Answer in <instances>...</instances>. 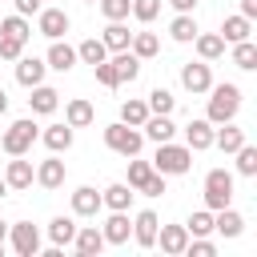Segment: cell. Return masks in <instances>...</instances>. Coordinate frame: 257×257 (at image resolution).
I'll list each match as a JSON object with an SVG mask.
<instances>
[{"label": "cell", "mask_w": 257, "mask_h": 257, "mask_svg": "<svg viewBox=\"0 0 257 257\" xmlns=\"http://www.w3.org/2000/svg\"><path fill=\"white\" fill-rule=\"evenodd\" d=\"M237 108H241V88L237 84H209V108H205V120L209 124L233 120Z\"/></svg>", "instance_id": "1"}, {"label": "cell", "mask_w": 257, "mask_h": 257, "mask_svg": "<svg viewBox=\"0 0 257 257\" xmlns=\"http://www.w3.org/2000/svg\"><path fill=\"white\" fill-rule=\"evenodd\" d=\"M189 165H193V149L189 145H173V141H161L157 145V157H153V169L157 173L181 177V173H189Z\"/></svg>", "instance_id": "2"}, {"label": "cell", "mask_w": 257, "mask_h": 257, "mask_svg": "<svg viewBox=\"0 0 257 257\" xmlns=\"http://www.w3.org/2000/svg\"><path fill=\"white\" fill-rule=\"evenodd\" d=\"M36 137H40L36 120H32V116H20V120H12V124H8V133H4V141H0V145H4V153H8V157H24V153L32 149V141H36Z\"/></svg>", "instance_id": "3"}, {"label": "cell", "mask_w": 257, "mask_h": 257, "mask_svg": "<svg viewBox=\"0 0 257 257\" xmlns=\"http://www.w3.org/2000/svg\"><path fill=\"white\" fill-rule=\"evenodd\" d=\"M104 145H108L112 153H120V157H137L141 145H145V133L133 128V124H124V120H116V124L104 128Z\"/></svg>", "instance_id": "4"}, {"label": "cell", "mask_w": 257, "mask_h": 257, "mask_svg": "<svg viewBox=\"0 0 257 257\" xmlns=\"http://www.w3.org/2000/svg\"><path fill=\"white\" fill-rule=\"evenodd\" d=\"M233 201V173L229 169H209L205 173V209H225Z\"/></svg>", "instance_id": "5"}, {"label": "cell", "mask_w": 257, "mask_h": 257, "mask_svg": "<svg viewBox=\"0 0 257 257\" xmlns=\"http://www.w3.org/2000/svg\"><path fill=\"white\" fill-rule=\"evenodd\" d=\"M8 241H12V249H16L20 257H36V253H40V229H36L32 221L8 225Z\"/></svg>", "instance_id": "6"}, {"label": "cell", "mask_w": 257, "mask_h": 257, "mask_svg": "<svg viewBox=\"0 0 257 257\" xmlns=\"http://www.w3.org/2000/svg\"><path fill=\"white\" fill-rule=\"evenodd\" d=\"M68 12L64 8H40L36 12V28H40V36H48V40H60L64 32H68Z\"/></svg>", "instance_id": "7"}, {"label": "cell", "mask_w": 257, "mask_h": 257, "mask_svg": "<svg viewBox=\"0 0 257 257\" xmlns=\"http://www.w3.org/2000/svg\"><path fill=\"white\" fill-rule=\"evenodd\" d=\"M157 245H161V253L177 257V253H185V245H189V229H185V225H157Z\"/></svg>", "instance_id": "8"}, {"label": "cell", "mask_w": 257, "mask_h": 257, "mask_svg": "<svg viewBox=\"0 0 257 257\" xmlns=\"http://www.w3.org/2000/svg\"><path fill=\"white\" fill-rule=\"evenodd\" d=\"M181 84H185L193 96L209 92V84H213V72H209V64H205V60H197V64H185V68H181Z\"/></svg>", "instance_id": "9"}, {"label": "cell", "mask_w": 257, "mask_h": 257, "mask_svg": "<svg viewBox=\"0 0 257 257\" xmlns=\"http://www.w3.org/2000/svg\"><path fill=\"white\" fill-rule=\"evenodd\" d=\"M104 245H124L128 233H133V221H128V209H112V217L104 221Z\"/></svg>", "instance_id": "10"}, {"label": "cell", "mask_w": 257, "mask_h": 257, "mask_svg": "<svg viewBox=\"0 0 257 257\" xmlns=\"http://www.w3.org/2000/svg\"><path fill=\"white\" fill-rule=\"evenodd\" d=\"M157 225H161V221H157L153 209H141V213L133 217V237H137L141 249H153V245H157Z\"/></svg>", "instance_id": "11"}, {"label": "cell", "mask_w": 257, "mask_h": 257, "mask_svg": "<svg viewBox=\"0 0 257 257\" xmlns=\"http://www.w3.org/2000/svg\"><path fill=\"white\" fill-rule=\"evenodd\" d=\"M44 72H48V64H44L40 56H16V80H20L24 88L44 84Z\"/></svg>", "instance_id": "12"}, {"label": "cell", "mask_w": 257, "mask_h": 257, "mask_svg": "<svg viewBox=\"0 0 257 257\" xmlns=\"http://www.w3.org/2000/svg\"><path fill=\"white\" fill-rule=\"evenodd\" d=\"M64 173H68V169H64V161L52 153L48 161H40V165H36V185H40V189H60V185H64Z\"/></svg>", "instance_id": "13"}, {"label": "cell", "mask_w": 257, "mask_h": 257, "mask_svg": "<svg viewBox=\"0 0 257 257\" xmlns=\"http://www.w3.org/2000/svg\"><path fill=\"white\" fill-rule=\"evenodd\" d=\"M28 108H32L36 116H48V112H56V108H60V92H56V88H48V84H32Z\"/></svg>", "instance_id": "14"}, {"label": "cell", "mask_w": 257, "mask_h": 257, "mask_svg": "<svg viewBox=\"0 0 257 257\" xmlns=\"http://www.w3.org/2000/svg\"><path fill=\"white\" fill-rule=\"evenodd\" d=\"M213 128H217V124H209V120H189V124H185V145H189L193 153L213 149Z\"/></svg>", "instance_id": "15"}, {"label": "cell", "mask_w": 257, "mask_h": 257, "mask_svg": "<svg viewBox=\"0 0 257 257\" xmlns=\"http://www.w3.org/2000/svg\"><path fill=\"white\" fill-rule=\"evenodd\" d=\"M4 181H8V189H28V185L36 181V169H32V161H24V157H12V161H8V169H4Z\"/></svg>", "instance_id": "16"}, {"label": "cell", "mask_w": 257, "mask_h": 257, "mask_svg": "<svg viewBox=\"0 0 257 257\" xmlns=\"http://www.w3.org/2000/svg\"><path fill=\"white\" fill-rule=\"evenodd\" d=\"M72 245H76V253L80 257H92V253H100L104 249V233L96 229V225H76V237H72Z\"/></svg>", "instance_id": "17"}, {"label": "cell", "mask_w": 257, "mask_h": 257, "mask_svg": "<svg viewBox=\"0 0 257 257\" xmlns=\"http://www.w3.org/2000/svg\"><path fill=\"white\" fill-rule=\"evenodd\" d=\"M72 213H76V217H96V213H100V193H96L92 185H80V189L72 193Z\"/></svg>", "instance_id": "18"}, {"label": "cell", "mask_w": 257, "mask_h": 257, "mask_svg": "<svg viewBox=\"0 0 257 257\" xmlns=\"http://www.w3.org/2000/svg\"><path fill=\"white\" fill-rule=\"evenodd\" d=\"M44 64H48V68H56V72H68V68L76 64V48H72V44H64V40H52V48H48Z\"/></svg>", "instance_id": "19"}, {"label": "cell", "mask_w": 257, "mask_h": 257, "mask_svg": "<svg viewBox=\"0 0 257 257\" xmlns=\"http://www.w3.org/2000/svg\"><path fill=\"white\" fill-rule=\"evenodd\" d=\"M92 104L84 100V96H72L68 104H64V124H72V128H84V124H92Z\"/></svg>", "instance_id": "20"}, {"label": "cell", "mask_w": 257, "mask_h": 257, "mask_svg": "<svg viewBox=\"0 0 257 257\" xmlns=\"http://www.w3.org/2000/svg\"><path fill=\"white\" fill-rule=\"evenodd\" d=\"M213 145H217L221 153H237V149L245 145V133H241L233 120H225L221 128H213Z\"/></svg>", "instance_id": "21"}, {"label": "cell", "mask_w": 257, "mask_h": 257, "mask_svg": "<svg viewBox=\"0 0 257 257\" xmlns=\"http://www.w3.org/2000/svg\"><path fill=\"white\" fill-rule=\"evenodd\" d=\"M133 185H124V181H112L108 189H100V205H108V209H128L133 205Z\"/></svg>", "instance_id": "22"}, {"label": "cell", "mask_w": 257, "mask_h": 257, "mask_svg": "<svg viewBox=\"0 0 257 257\" xmlns=\"http://www.w3.org/2000/svg\"><path fill=\"white\" fill-rule=\"evenodd\" d=\"M213 229H217L221 237H237V233L245 229V217H241L237 209H229V205H225V209H217V213H213Z\"/></svg>", "instance_id": "23"}, {"label": "cell", "mask_w": 257, "mask_h": 257, "mask_svg": "<svg viewBox=\"0 0 257 257\" xmlns=\"http://www.w3.org/2000/svg\"><path fill=\"white\" fill-rule=\"evenodd\" d=\"M249 32H253V20H245L241 12H237V16H225V24H221V40H225V44L249 40Z\"/></svg>", "instance_id": "24"}, {"label": "cell", "mask_w": 257, "mask_h": 257, "mask_svg": "<svg viewBox=\"0 0 257 257\" xmlns=\"http://www.w3.org/2000/svg\"><path fill=\"white\" fill-rule=\"evenodd\" d=\"M193 44H197V56H201V60H217V56H225V40H221V32H197Z\"/></svg>", "instance_id": "25"}, {"label": "cell", "mask_w": 257, "mask_h": 257, "mask_svg": "<svg viewBox=\"0 0 257 257\" xmlns=\"http://www.w3.org/2000/svg\"><path fill=\"white\" fill-rule=\"evenodd\" d=\"M141 128H145V137L157 141V145H161V141H173V133H177V124H173L169 116H161V112H149V120H145Z\"/></svg>", "instance_id": "26"}, {"label": "cell", "mask_w": 257, "mask_h": 257, "mask_svg": "<svg viewBox=\"0 0 257 257\" xmlns=\"http://www.w3.org/2000/svg\"><path fill=\"white\" fill-rule=\"evenodd\" d=\"M128 52H133V56H141V60H153V56L161 52V40H157V32H133V40H128Z\"/></svg>", "instance_id": "27"}, {"label": "cell", "mask_w": 257, "mask_h": 257, "mask_svg": "<svg viewBox=\"0 0 257 257\" xmlns=\"http://www.w3.org/2000/svg\"><path fill=\"white\" fill-rule=\"evenodd\" d=\"M112 68H116V80H120V84H124V80L133 84V80L141 76V56H133V52L124 48V52H116V56H112Z\"/></svg>", "instance_id": "28"}, {"label": "cell", "mask_w": 257, "mask_h": 257, "mask_svg": "<svg viewBox=\"0 0 257 257\" xmlns=\"http://www.w3.org/2000/svg\"><path fill=\"white\" fill-rule=\"evenodd\" d=\"M40 137H44V145H48L52 153H68V149H72V124H48Z\"/></svg>", "instance_id": "29"}, {"label": "cell", "mask_w": 257, "mask_h": 257, "mask_svg": "<svg viewBox=\"0 0 257 257\" xmlns=\"http://www.w3.org/2000/svg\"><path fill=\"white\" fill-rule=\"evenodd\" d=\"M100 40H104V48H108V52H124V48H128V40H133V32H128L120 20H108V28H104V36H100Z\"/></svg>", "instance_id": "30"}, {"label": "cell", "mask_w": 257, "mask_h": 257, "mask_svg": "<svg viewBox=\"0 0 257 257\" xmlns=\"http://www.w3.org/2000/svg\"><path fill=\"white\" fill-rule=\"evenodd\" d=\"M72 237H76V221L72 217H52L48 221V241L52 245H72Z\"/></svg>", "instance_id": "31"}, {"label": "cell", "mask_w": 257, "mask_h": 257, "mask_svg": "<svg viewBox=\"0 0 257 257\" xmlns=\"http://www.w3.org/2000/svg\"><path fill=\"white\" fill-rule=\"evenodd\" d=\"M197 32H201V28H197L193 12H177V20L169 24V36H173V40H181V44H189V40H193Z\"/></svg>", "instance_id": "32"}, {"label": "cell", "mask_w": 257, "mask_h": 257, "mask_svg": "<svg viewBox=\"0 0 257 257\" xmlns=\"http://www.w3.org/2000/svg\"><path fill=\"white\" fill-rule=\"evenodd\" d=\"M76 60H84V64H100V60H108V48H104V40H96V36L80 40V44H76Z\"/></svg>", "instance_id": "33"}, {"label": "cell", "mask_w": 257, "mask_h": 257, "mask_svg": "<svg viewBox=\"0 0 257 257\" xmlns=\"http://www.w3.org/2000/svg\"><path fill=\"white\" fill-rule=\"evenodd\" d=\"M0 36H12V40H28V36H32V28H28V20L16 12V16H4V20H0Z\"/></svg>", "instance_id": "34"}, {"label": "cell", "mask_w": 257, "mask_h": 257, "mask_svg": "<svg viewBox=\"0 0 257 257\" xmlns=\"http://www.w3.org/2000/svg\"><path fill=\"white\" fill-rule=\"evenodd\" d=\"M145 104H149V112H161V116H169V112L177 108V96H173L169 88H153Z\"/></svg>", "instance_id": "35"}, {"label": "cell", "mask_w": 257, "mask_h": 257, "mask_svg": "<svg viewBox=\"0 0 257 257\" xmlns=\"http://www.w3.org/2000/svg\"><path fill=\"white\" fill-rule=\"evenodd\" d=\"M120 120L133 124V128H141V124L149 120V104H145V100H124V104H120Z\"/></svg>", "instance_id": "36"}, {"label": "cell", "mask_w": 257, "mask_h": 257, "mask_svg": "<svg viewBox=\"0 0 257 257\" xmlns=\"http://www.w3.org/2000/svg\"><path fill=\"white\" fill-rule=\"evenodd\" d=\"M185 229H189V237H209V233H213V209H197V213L185 221Z\"/></svg>", "instance_id": "37"}, {"label": "cell", "mask_w": 257, "mask_h": 257, "mask_svg": "<svg viewBox=\"0 0 257 257\" xmlns=\"http://www.w3.org/2000/svg\"><path fill=\"white\" fill-rule=\"evenodd\" d=\"M233 64L237 68H257V44L253 40H237L233 44Z\"/></svg>", "instance_id": "38"}, {"label": "cell", "mask_w": 257, "mask_h": 257, "mask_svg": "<svg viewBox=\"0 0 257 257\" xmlns=\"http://www.w3.org/2000/svg\"><path fill=\"white\" fill-rule=\"evenodd\" d=\"M237 173L241 177H257V149L253 145H241L237 149Z\"/></svg>", "instance_id": "39"}, {"label": "cell", "mask_w": 257, "mask_h": 257, "mask_svg": "<svg viewBox=\"0 0 257 257\" xmlns=\"http://www.w3.org/2000/svg\"><path fill=\"white\" fill-rule=\"evenodd\" d=\"M149 173H153V161H137V157H128V181H124V185L141 189V185L149 181Z\"/></svg>", "instance_id": "40"}, {"label": "cell", "mask_w": 257, "mask_h": 257, "mask_svg": "<svg viewBox=\"0 0 257 257\" xmlns=\"http://www.w3.org/2000/svg\"><path fill=\"white\" fill-rule=\"evenodd\" d=\"M128 12H133L141 24H149V20H157V12H161V0H133V4H128Z\"/></svg>", "instance_id": "41"}, {"label": "cell", "mask_w": 257, "mask_h": 257, "mask_svg": "<svg viewBox=\"0 0 257 257\" xmlns=\"http://www.w3.org/2000/svg\"><path fill=\"white\" fill-rule=\"evenodd\" d=\"M96 4H100L104 20H124V16H128V4H133V0H96Z\"/></svg>", "instance_id": "42"}, {"label": "cell", "mask_w": 257, "mask_h": 257, "mask_svg": "<svg viewBox=\"0 0 257 257\" xmlns=\"http://www.w3.org/2000/svg\"><path fill=\"white\" fill-rule=\"evenodd\" d=\"M92 72H96V80L104 84V88H116L120 80H116V68H112V60H100V64H92Z\"/></svg>", "instance_id": "43"}, {"label": "cell", "mask_w": 257, "mask_h": 257, "mask_svg": "<svg viewBox=\"0 0 257 257\" xmlns=\"http://www.w3.org/2000/svg\"><path fill=\"white\" fill-rule=\"evenodd\" d=\"M185 253H193V257H213V253H217V245H213L209 237H189Z\"/></svg>", "instance_id": "44"}, {"label": "cell", "mask_w": 257, "mask_h": 257, "mask_svg": "<svg viewBox=\"0 0 257 257\" xmlns=\"http://www.w3.org/2000/svg\"><path fill=\"white\" fill-rule=\"evenodd\" d=\"M16 56H24V40L0 36V60H16Z\"/></svg>", "instance_id": "45"}, {"label": "cell", "mask_w": 257, "mask_h": 257, "mask_svg": "<svg viewBox=\"0 0 257 257\" xmlns=\"http://www.w3.org/2000/svg\"><path fill=\"white\" fill-rule=\"evenodd\" d=\"M141 193H145V197H161V193H165V173H157V169H153V173H149V181L141 185Z\"/></svg>", "instance_id": "46"}, {"label": "cell", "mask_w": 257, "mask_h": 257, "mask_svg": "<svg viewBox=\"0 0 257 257\" xmlns=\"http://www.w3.org/2000/svg\"><path fill=\"white\" fill-rule=\"evenodd\" d=\"M12 4H16V12H20V16H36V12L44 8V0H12Z\"/></svg>", "instance_id": "47"}, {"label": "cell", "mask_w": 257, "mask_h": 257, "mask_svg": "<svg viewBox=\"0 0 257 257\" xmlns=\"http://www.w3.org/2000/svg\"><path fill=\"white\" fill-rule=\"evenodd\" d=\"M241 16L253 20V16H257V0H241Z\"/></svg>", "instance_id": "48"}, {"label": "cell", "mask_w": 257, "mask_h": 257, "mask_svg": "<svg viewBox=\"0 0 257 257\" xmlns=\"http://www.w3.org/2000/svg\"><path fill=\"white\" fill-rule=\"evenodd\" d=\"M169 4H173L177 12H193V8H197V0H169Z\"/></svg>", "instance_id": "49"}, {"label": "cell", "mask_w": 257, "mask_h": 257, "mask_svg": "<svg viewBox=\"0 0 257 257\" xmlns=\"http://www.w3.org/2000/svg\"><path fill=\"white\" fill-rule=\"evenodd\" d=\"M4 112H8V92L0 88V116H4Z\"/></svg>", "instance_id": "50"}, {"label": "cell", "mask_w": 257, "mask_h": 257, "mask_svg": "<svg viewBox=\"0 0 257 257\" xmlns=\"http://www.w3.org/2000/svg\"><path fill=\"white\" fill-rule=\"evenodd\" d=\"M4 197H8V181L0 177V201H4Z\"/></svg>", "instance_id": "51"}, {"label": "cell", "mask_w": 257, "mask_h": 257, "mask_svg": "<svg viewBox=\"0 0 257 257\" xmlns=\"http://www.w3.org/2000/svg\"><path fill=\"white\" fill-rule=\"evenodd\" d=\"M4 237H8V221H0V241H4Z\"/></svg>", "instance_id": "52"}, {"label": "cell", "mask_w": 257, "mask_h": 257, "mask_svg": "<svg viewBox=\"0 0 257 257\" xmlns=\"http://www.w3.org/2000/svg\"><path fill=\"white\" fill-rule=\"evenodd\" d=\"M0 253H4V241H0Z\"/></svg>", "instance_id": "53"}, {"label": "cell", "mask_w": 257, "mask_h": 257, "mask_svg": "<svg viewBox=\"0 0 257 257\" xmlns=\"http://www.w3.org/2000/svg\"><path fill=\"white\" fill-rule=\"evenodd\" d=\"M88 4H96V0H88Z\"/></svg>", "instance_id": "54"}]
</instances>
